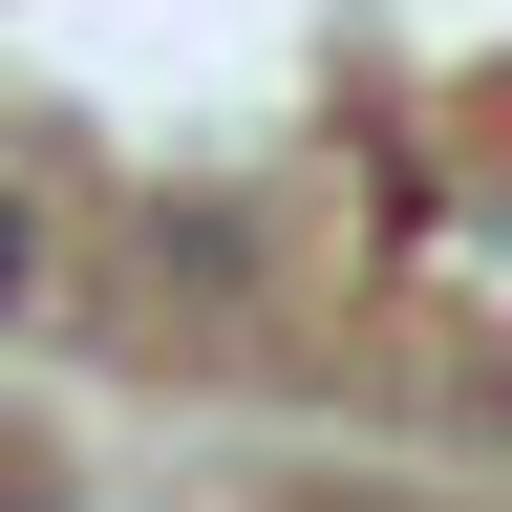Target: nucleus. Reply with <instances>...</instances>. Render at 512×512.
Listing matches in <instances>:
<instances>
[{
  "label": "nucleus",
  "mask_w": 512,
  "mask_h": 512,
  "mask_svg": "<svg viewBox=\"0 0 512 512\" xmlns=\"http://www.w3.org/2000/svg\"><path fill=\"white\" fill-rule=\"evenodd\" d=\"M22 299H43V214L0 192V320H22Z\"/></svg>",
  "instance_id": "f257e3e1"
}]
</instances>
